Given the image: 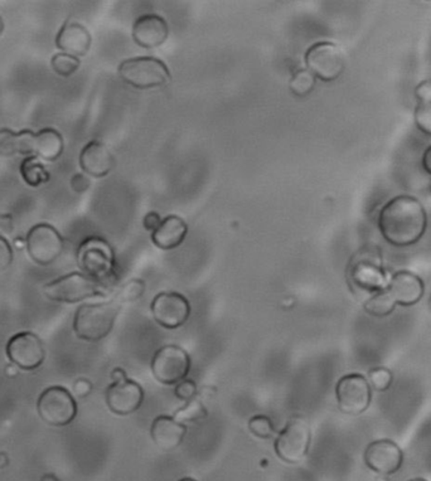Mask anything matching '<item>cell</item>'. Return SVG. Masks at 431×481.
<instances>
[{
    "instance_id": "60d3db41",
    "label": "cell",
    "mask_w": 431,
    "mask_h": 481,
    "mask_svg": "<svg viewBox=\"0 0 431 481\" xmlns=\"http://www.w3.org/2000/svg\"><path fill=\"white\" fill-rule=\"evenodd\" d=\"M421 165H423L424 171L427 172V174H431V145L425 150Z\"/></svg>"
},
{
    "instance_id": "2e32d148",
    "label": "cell",
    "mask_w": 431,
    "mask_h": 481,
    "mask_svg": "<svg viewBox=\"0 0 431 481\" xmlns=\"http://www.w3.org/2000/svg\"><path fill=\"white\" fill-rule=\"evenodd\" d=\"M366 465L375 473L393 475L401 468L403 454L401 449L393 441H372L365 451Z\"/></svg>"
},
{
    "instance_id": "f1b7e54d",
    "label": "cell",
    "mask_w": 431,
    "mask_h": 481,
    "mask_svg": "<svg viewBox=\"0 0 431 481\" xmlns=\"http://www.w3.org/2000/svg\"><path fill=\"white\" fill-rule=\"evenodd\" d=\"M80 66H81V61L79 58L63 54V52L55 55L51 60L52 70L57 76L63 77V79L72 76L80 69Z\"/></svg>"
},
{
    "instance_id": "44dd1931",
    "label": "cell",
    "mask_w": 431,
    "mask_h": 481,
    "mask_svg": "<svg viewBox=\"0 0 431 481\" xmlns=\"http://www.w3.org/2000/svg\"><path fill=\"white\" fill-rule=\"evenodd\" d=\"M152 439L156 446L165 451L177 449L187 435V426L169 416H158L153 421Z\"/></svg>"
},
{
    "instance_id": "e0dca14e",
    "label": "cell",
    "mask_w": 431,
    "mask_h": 481,
    "mask_svg": "<svg viewBox=\"0 0 431 481\" xmlns=\"http://www.w3.org/2000/svg\"><path fill=\"white\" fill-rule=\"evenodd\" d=\"M169 27L158 14H144L134 21L132 39L146 49L158 48L168 39Z\"/></svg>"
},
{
    "instance_id": "8992f818",
    "label": "cell",
    "mask_w": 431,
    "mask_h": 481,
    "mask_svg": "<svg viewBox=\"0 0 431 481\" xmlns=\"http://www.w3.org/2000/svg\"><path fill=\"white\" fill-rule=\"evenodd\" d=\"M43 292L56 303L76 304L88 299L104 296V289L82 273H72L48 283Z\"/></svg>"
},
{
    "instance_id": "1f68e13d",
    "label": "cell",
    "mask_w": 431,
    "mask_h": 481,
    "mask_svg": "<svg viewBox=\"0 0 431 481\" xmlns=\"http://www.w3.org/2000/svg\"><path fill=\"white\" fill-rule=\"evenodd\" d=\"M146 289L147 285L143 280H131V282L125 283L124 288L120 290L118 301L120 303H132V301H137L146 292Z\"/></svg>"
},
{
    "instance_id": "4316f807",
    "label": "cell",
    "mask_w": 431,
    "mask_h": 481,
    "mask_svg": "<svg viewBox=\"0 0 431 481\" xmlns=\"http://www.w3.org/2000/svg\"><path fill=\"white\" fill-rule=\"evenodd\" d=\"M316 76L309 70H298L289 81V89L297 97H306L316 88Z\"/></svg>"
},
{
    "instance_id": "ee69618b",
    "label": "cell",
    "mask_w": 431,
    "mask_h": 481,
    "mask_svg": "<svg viewBox=\"0 0 431 481\" xmlns=\"http://www.w3.org/2000/svg\"><path fill=\"white\" fill-rule=\"evenodd\" d=\"M3 32H4V21L0 17V36L3 35Z\"/></svg>"
},
{
    "instance_id": "7bdbcfd3",
    "label": "cell",
    "mask_w": 431,
    "mask_h": 481,
    "mask_svg": "<svg viewBox=\"0 0 431 481\" xmlns=\"http://www.w3.org/2000/svg\"><path fill=\"white\" fill-rule=\"evenodd\" d=\"M41 481H60L57 479L56 477H55V475H45V477H42V480Z\"/></svg>"
},
{
    "instance_id": "cb8c5ba5",
    "label": "cell",
    "mask_w": 431,
    "mask_h": 481,
    "mask_svg": "<svg viewBox=\"0 0 431 481\" xmlns=\"http://www.w3.org/2000/svg\"><path fill=\"white\" fill-rule=\"evenodd\" d=\"M63 138L56 129L46 128L36 132L33 156L45 162H56L63 153Z\"/></svg>"
},
{
    "instance_id": "277c9868",
    "label": "cell",
    "mask_w": 431,
    "mask_h": 481,
    "mask_svg": "<svg viewBox=\"0 0 431 481\" xmlns=\"http://www.w3.org/2000/svg\"><path fill=\"white\" fill-rule=\"evenodd\" d=\"M118 72L123 81L138 89L163 88L172 80L167 64L156 57L128 58L119 64Z\"/></svg>"
},
{
    "instance_id": "ab89813d",
    "label": "cell",
    "mask_w": 431,
    "mask_h": 481,
    "mask_svg": "<svg viewBox=\"0 0 431 481\" xmlns=\"http://www.w3.org/2000/svg\"><path fill=\"white\" fill-rule=\"evenodd\" d=\"M14 228V221L12 215H0V231L4 233H12Z\"/></svg>"
},
{
    "instance_id": "7c38bea8",
    "label": "cell",
    "mask_w": 431,
    "mask_h": 481,
    "mask_svg": "<svg viewBox=\"0 0 431 481\" xmlns=\"http://www.w3.org/2000/svg\"><path fill=\"white\" fill-rule=\"evenodd\" d=\"M190 369V357L178 345H165L154 354L152 371L162 384L175 385L187 378Z\"/></svg>"
},
{
    "instance_id": "b9f144b4",
    "label": "cell",
    "mask_w": 431,
    "mask_h": 481,
    "mask_svg": "<svg viewBox=\"0 0 431 481\" xmlns=\"http://www.w3.org/2000/svg\"><path fill=\"white\" fill-rule=\"evenodd\" d=\"M14 243L15 248L17 249H26V240L20 239V237H18V239L14 240Z\"/></svg>"
},
{
    "instance_id": "52a82bcc",
    "label": "cell",
    "mask_w": 431,
    "mask_h": 481,
    "mask_svg": "<svg viewBox=\"0 0 431 481\" xmlns=\"http://www.w3.org/2000/svg\"><path fill=\"white\" fill-rule=\"evenodd\" d=\"M37 411L49 426L63 427L76 418L77 403L66 388L54 385L39 396Z\"/></svg>"
},
{
    "instance_id": "8fae6325",
    "label": "cell",
    "mask_w": 431,
    "mask_h": 481,
    "mask_svg": "<svg viewBox=\"0 0 431 481\" xmlns=\"http://www.w3.org/2000/svg\"><path fill=\"white\" fill-rule=\"evenodd\" d=\"M63 236L51 224H39L30 228L26 239L30 257L41 266H48L63 255Z\"/></svg>"
},
{
    "instance_id": "f35d334b",
    "label": "cell",
    "mask_w": 431,
    "mask_h": 481,
    "mask_svg": "<svg viewBox=\"0 0 431 481\" xmlns=\"http://www.w3.org/2000/svg\"><path fill=\"white\" fill-rule=\"evenodd\" d=\"M73 391H75L77 396L86 397L91 393L92 384L88 379H79L73 385Z\"/></svg>"
},
{
    "instance_id": "5b68a950",
    "label": "cell",
    "mask_w": 431,
    "mask_h": 481,
    "mask_svg": "<svg viewBox=\"0 0 431 481\" xmlns=\"http://www.w3.org/2000/svg\"><path fill=\"white\" fill-rule=\"evenodd\" d=\"M348 277L356 289L378 292L385 290L386 275L384 273L383 255L380 249L365 248L359 249L348 266Z\"/></svg>"
},
{
    "instance_id": "f6af8a7d",
    "label": "cell",
    "mask_w": 431,
    "mask_h": 481,
    "mask_svg": "<svg viewBox=\"0 0 431 481\" xmlns=\"http://www.w3.org/2000/svg\"><path fill=\"white\" fill-rule=\"evenodd\" d=\"M180 481H197V480L192 479V477H184V479H181Z\"/></svg>"
},
{
    "instance_id": "f546056e",
    "label": "cell",
    "mask_w": 431,
    "mask_h": 481,
    "mask_svg": "<svg viewBox=\"0 0 431 481\" xmlns=\"http://www.w3.org/2000/svg\"><path fill=\"white\" fill-rule=\"evenodd\" d=\"M393 373L384 367H377L368 373V384L377 392H386L393 384Z\"/></svg>"
},
{
    "instance_id": "7a4b0ae2",
    "label": "cell",
    "mask_w": 431,
    "mask_h": 481,
    "mask_svg": "<svg viewBox=\"0 0 431 481\" xmlns=\"http://www.w3.org/2000/svg\"><path fill=\"white\" fill-rule=\"evenodd\" d=\"M77 264L82 274L101 288L118 283L119 270L112 246L100 237H89L77 249Z\"/></svg>"
},
{
    "instance_id": "5bb4252c",
    "label": "cell",
    "mask_w": 431,
    "mask_h": 481,
    "mask_svg": "<svg viewBox=\"0 0 431 481\" xmlns=\"http://www.w3.org/2000/svg\"><path fill=\"white\" fill-rule=\"evenodd\" d=\"M150 308L156 322L165 329L180 328L190 316V301L186 296L174 291L159 292Z\"/></svg>"
},
{
    "instance_id": "3957f363",
    "label": "cell",
    "mask_w": 431,
    "mask_h": 481,
    "mask_svg": "<svg viewBox=\"0 0 431 481\" xmlns=\"http://www.w3.org/2000/svg\"><path fill=\"white\" fill-rule=\"evenodd\" d=\"M118 300L81 305L73 319V332L81 341L97 343L112 333L118 317Z\"/></svg>"
},
{
    "instance_id": "bcb514c9",
    "label": "cell",
    "mask_w": 431,
    "mask_h": 481,
    "mask_svg": "<svg viewBox=\"0 0 431 481\" xmlns=\"http://www.w3.org/2000/svg\"><path fill=\"white\" fill-rule=\"evenodd\" d=\"M427 305H429V309L431 311V295H430V298H429V301H427Z\"/></svg>"
},
{
    "instance_id": "ba28073f",
    "label": "cell",
    "mask_w": 431,
    "mask_h": 481,
    "mask_svg": "<svg viewBox=\"0 0 431 481\" xmlns=\"http://www.w3.org/2000/svg\"><path fill=\"white\" fill-rule=\"evenodd\" d=\"M112 377L114 384L107 387L105 400L110 411L119 416L137 412L143 405L144 390L138 382L126 377L124 369L115 368Z\"/></svg>"
},
{
    "instance_id": "6da1fadb",
    "label": "cell",
    "mask_w": 431,
    "mask_h": 481,
    "mask_svg": "<svg viewBox=\"0 0 431 481\" xmlns=\"http://www.w3.org/2000/svg\"><path fill=\"white\" fill-rule=\"evenodd\" d=\"M427 217L423 205L410 196L391 199L381 209L378 227L385 240L395 248H409L423 239Z\"/></svg>"
},
{
    "instance_id": "4dcf8cb0",
    "label": "cell",
    "mask_w": 431,
    "mask_h": 481,
    "mask_svg": "<svg viewBox=\"0 0 431 481\" xmlns=\"http://www.w3.org/2000/svg\"><path fill=\"white\" fill-rule=\"evenodd\" d=\"M249 430L255 436L260 437V439H270L275 434V427H274L272 419L264 415L254 416L249 421Z\"/></svg>"
},
{
    "instance_id": "83f0119b",
    "label": "cell",
    "mask_w": 431,
    "mask_h": 481,
    "mask_svg": "<svg viewBox=\"0 0 431 481\" xmlns=\"http://www.w3.org/2000/svg\"><path fill=\"white\" fill-rule=\"evenodd\" d=\"M205 418H207V409L201 401L196 399L188 401L186 405L178 409L173 416L175 421L181 422V424L199 422Z\"/></svg>"
},
{
    "instance_id": "30bf717a",
    "label": "cell",
    "mask_w": 431,
    "mask_h": 481,
    "mask_svg": "<svg viewBox=\"0 0 431 481\" xmlns=\"http://www.w3.org/2000/svg\"><path fill=\"white\" fill-rule=\"evenodd\" d=\"M306 64L316 79L334 82L343 73L346 58L342 49L334 43L319 42L308 49Z\"/></svg>"
},
{
    "instance_id": "e575fe53",
    "label": "cell",
    "mask_w": 431,
    "mask_h": 481,
    "mask_svg": "<svg viewBox=\"0 0 431 481\" xmlns=\"http://www.w3.org/2000/svg\"><path fill=\"white\" fill-rule=\"evenodd\" d=\"M13 262V249L7 240L0 234V274L4 273Z\"/></svg>"
},
{
    "instance_id": "d6986e66",
    "label": "cell",
    "mask_w": 431,
    "mask_h": 481,
    "mask_svg": "<svg viewBox=\"0 0 431 481\" xmlns=\"http://www.w3.org/2000/svg\"><path fill=\"white\" fill-rule=\"evenodd\" d=\"M79 163L85 174L94 178H104L113 171L115 158L106 145L98 140H92L81 150Z\"/></svg>"
},
{
    "instance_id": "9a60e30c",
    "label": "cell",
    "mask_w": 431,
    "mask_h": 481,
    "mask_svg": "<svg viewBox=\"0 0 431 481\" xmlns=\"http://www.w3.org/2000/svg\"><path fill=\"white\" fill-rule=\"evenodd\" d=\"M9 360L23 371H35L45 360V347L41 339L30 332L20 333L9 339L7 344Z\"/></svg>"
},
{
    "instance_id": "d4e9b609",
    "label": "cell",
    "mask_w": 431,
    "mask_h": 481,
    "mask_svg": "<svg viewBox=\"0 0 431 481\" xmlns=\"http://www.w3.org/2000/svg\"><path fill=\"white\" fill-rule=\"evenodd\" d=\"M20 173L24 183L32 188L42 186L51 179V174L36 156L21 160Z\"/></svg>"
},
{
    "instance_id": "7402d4cb",
    "label": "cell",
    "mask_w": 431,
    "mask_h": 481,
    "mask_svg": "<svg viewBox=\"0 0 431 481\" xmlns=\"http://www.w3.org/2000/svg\"><path fill=\"white\" fill-rule=\"evenodd\" d=\"M188 234V226L183 218L168 215L163 218L159 227L152 232V240L156 248L163 251H171L180 248Z\"/></svg>"
},
{
    "instance_id": "8d00e7d4",
    "label": "cell",
    "mask_w": 431,
    "mask_h": 481,
    "mask_svg": "<svg viewBox=\"0 0 431 481\" xmlns=\"http://www.w3.org/2000/svg\"><path fill=\"white\" fill-rule=\"evenodd\" d=\"M415 97H417L418 100L421 101V104L430 103L431 101L430 80H427V81L418 83V85L417 86V89H415Z\"/></svg>"
},
{
    "instance_id": "74e56055",
    "label": "cell",
    "mask_w": 431,
    "mask_h": 481,
    "mask_svg": "<svg viewBox=\"0 0 431 481\" xmlns=\"http://www.w3.org/2000/svg\"><path fill=\"white\" fill-rule=\"evenodd\" d=\"M160 222H162V218H160L158 214H156V212H149V214L144 217L143 226L147 231L154 232V231L159 227Z\"/></svg>"
},
{
    "instance_id": "836d02e7",
    "label": "cell",
    "mask_w": 431,
    "mask_h": 481,
    "mask_svg": "<svg viewBox=\"0 0 431 481\" xmlns=\"http://www.w3.org/2000/svg\"><path fill=\"white\" fill-rule=\"evenodd\" d=\"M174 394L177 399L188 401L195 399L197 396V384L192 379H183L180 384H175Z\"/></svg>"
},
{
    "instance_id": "603a6c76",
    "label": "cell",
    "mask_w": 431,
    "mask_h": 481,
    "mask_svg": "<svg viewBox=\"0 0 431 481\" xmlns=\"http://www.w3.org/2000/svg\"><path fill=\"white\" fill-rule=\"evenodd\" d=\"M36 132L24 129L14 132L12 129H0V156L9 158L17 156H33V141Z\"/></svg>"
},
{
    "instance_id": "d6a6232c",
    "label": "cell",
    "mask_w": 431,
    "mask_h": 481,
    "mask_svg": "<svg viewBox=\"0 0 431 481\" xmlns=\"http://www.w3.org/2000/svg\"><path fill=\"white\" fill-rule=\"evenodd\" d=\"M415 124L424 134L431 135V101L418 105L415 110Z\"/></svg>"
},
{
    "instance_id": "4fadbf2b",
    "label": "cell",
    "mask_w": 431,
    "mask_h": 481,
    "mask_svg": "<svg viewBox=\"0 0 431 481\" xmlns=\"http://www.w3.org/2000/svg\"><path fill=\"white\" fill-rule=\"evenodd\" d=\"M335 397L341 412L361 415L371 405V385L361 375H347L335 385Z\"/></svg>"
},
{
    "instance_id": "ffe728a7",
    "label": "cell",
    "mask_w": 431,
    "mask_h": 481,
    "mask_svg": "<svg viewBox=\"0 0 431 481\" xmlns=\"http://www.w3.org/2000/svg\"><path fill=\"white\" fill-rule=\"evenodd\" d=\"M92 37L90 32L82 24L77 21H67L58 30L56 46L63 54L73 57H84L90 51Z\"/></svg>"
},
{
    "instance_id": "d590c367",
    "label": "cell",
    "mask_w": 431,
    "mask_h": 481,
    "mask_svg": "<svg viewBox=\"0 0 431 481\" xmlns=\"http://www.w3.org/2000/svg\"><path fill=\"white\" fill-rule=\"evenodd\" d=\"M71 190L77 194L86 193L91 187L90 178L82 173H77L70 181Z\"/></svg>"
},
{
    "instance_id": "c3c4849f",
    "label": "cell",
    "mask_w": 431,
    "mask_h": 481,
    "mask_svg": "<svg viewBox=\"0 0 431 481\" xmlns=\"http://www.w3.org/2000/svg\"><path fill=\"white\" fill-rule=\"evenodd\" d=\"M430 190H431V181H430Z\"/></svg>"
},
{
    "instance_id": "484cf974",
    "label": "cell",
    "mask_w": 431,
    "mask_h": 481,
    "mask_svg": "<svg viewBox=\"0 0 431 481\" xmlns=\"http://www.w3.org/2000/svg\"><path fill=\"white\" fill-rule=\"evenodd\" d=\"M395 308L396 303L391 298L390 292L387 290L376 292V294L372 295L363 304V309H365L366 313L376 317L389 316L390 314L395 311Z\"/></svg>"
},
{
    "instance_id": "ac0fdd59",
    "label": "cell",
    "mask_w": 431,
    "mask_h": 481,
    "mask_svg": "<svg viewBox=\"0 0 431 481\" xmlns=\"http://www.w3.org/2000/svg\"><path fill=\"white\" fill-rule=\"evenodd\" d=\"M386 290L396 305L412 307L423 298L425 286L423 280L410 271H399L391 277Z\"/></svg>"
},
{
    "instance_id": "7dc6e473",
    "label": "cell",
    "mask_w": 431,
    "mask_h": 481,
    "mask_svg": "<svg viewBox=\"0 0 431 481\" xmlns=\"http://www.w3.org/2000/svg\"><path fill=\"white\" fill-rule=\"evenodd\" d=\"M410 481H427V480H424V479H412Z\"/></svg>"
},
{
    "instance_id": "9c48e42d",
    "label": "cell",
    "mask_w": 431,
    "mask_h": 481,
    "mask_svg": "<svg viewBox=\"0 0 431 481\" xmlns=\"http://www.w3.org/2000/svg\"><path fill=\"white\" fill-rule=\"evenodd\" d=\"M310 441L312 431L307 419L292 418L275 441L276 455L288 464H300L309 451Z\"/></svg>"
}]
</instances>
